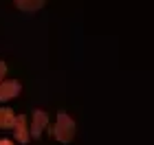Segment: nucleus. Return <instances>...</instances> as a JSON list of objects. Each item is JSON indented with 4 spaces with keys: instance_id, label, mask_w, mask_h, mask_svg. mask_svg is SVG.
Listing matches in <instances>:
<instances>
[{
    "instance_id": "nucleus-1",
    "label": "nucleus",
    "mask_w": 154,
    "mask_h": 145,
    "mask_svg": "<svg viewBox=\"0 0 154 145\" xmlns=\"http://www.w3.org/2000/svg\"><path fill=\"white\" fill-rule=\"evenodd\" d=\"M51 134H53L60 143H71L73 136H75V121H73L68 114L60 112V114H57V121H55V125L51 128Z\"/></svg>"
},
{
    "instance_id": "nucleus-2",
    "label": "nucleus",
    "mask_w": 154,
    "mask_h": 145,
    "mask_svg": "<svg viewBox=\"0 0 154 145\" xmlns=\"http://www.w3.org/2000/svg\"><path fill=\"white\" fill-rule=\"evenodd\" d=\"M46 125H48V114L44 110H35V112H33V119H31V125H29V134L33 139H38L46 130Z\"/></svg>"
},
{
    "instance_id": "nucleus-3",
    "label": "nucleus",
    "mask_w": 154,
    "mask_h": 145,
    "mask_svg": "<svg viewBox=\"0 0 154 145\" xmlns=\"http://www.w3.org/2000/svg\"><path fill=\"white\" fill-rule=\"evenodd\" d=\"M22 90V86H20V81L16 79H9V81H2L0 84V101H9V99H16Z\"/></svg>"
},
{
    "instance_id": "nucleus-4",
    "label": "nucleus",
    "mask_w": 154,
    "mask_h": 145,
    "mask_svg": "<svg viewBox=\"0 0 154 145\" xmlns=\"http://www.w3.org/2000/svg\"><path fill=\"white\" fill-rule=\"evenodd\" d=\"M13 132H16V141L18 143H29L31 134H29V123H26V116H16V123H13Z\"/></svg>"
},
{
    "instance_id": "nucleus-5",
    "label": "nucleus",
    "mask_w": 154,
    "mask_h": 145,
    "mask_svg": "<svg viewBox=\"0 0 154 145\" xmlns=\"http://www.w3.org/2000/svg\"><path fill=\"white\" fill-rule=\"evenodd\" d=\"M13 123H16V112L11 108H0V128L9 130L13 128Z\"/></svg>"
},
{
    "instance_id": "nucleus-6",
    "label": "nucleus",
    "mask_w": 154,
    "mask_h": 145,
    "mask_svg": "<svg viewBox=\"0 0 154 145\" xmlns=\"http://www.w3.org/2000/svg\"><path fill=\"white\" fill-rule=\"evenodd\" d=\"M20 9H40L42 2H16Z\"/></svg>"
},
{
    "instance_id": "nucleus-7",
    "label": "nucleus",
    "mask_w": 154,
    "mask_h": 145,
    "mask_svg": "<svg viewBox=\"0 0 154 145\" xmlns=\"http://www.w3.org/2000/svg\"><path fill=\"white\" fill-rule=\"evenodd\" d=\"M5 75H7V66H5V62H0V84L5 81Z\"/></svg>"
},
{
    "instance_id": "nucleus-8",
    "label": "nucleus",
    "mask_w": 154,
    "mask_h": 145,
    "mask_svg": "<svg viewBox=\"0 0 154 145\" xmlns=\"http://www.w3.org/2000/svg\"><path fill=\"white\" fill-rule=\"evenodd\" d=\"M0 145H13V141H9V139H2V141H0Z\"/></svg>"
}]
</instances>
